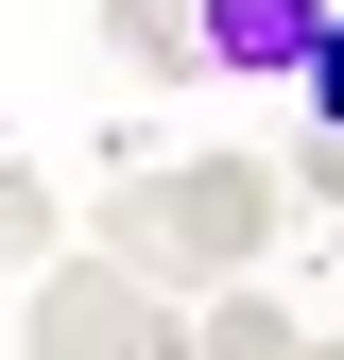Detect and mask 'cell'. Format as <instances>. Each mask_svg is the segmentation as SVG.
Returning <instances> with one entry per match:
<instances>
[{"label":"cell","instance_id":"7","mask_svg":"<svg viewBox=\"0 0 344 360\" xmlns=\"http://www.w3.org/2000/svg\"><path fill=\"white\" fill-rule=\"evenodd\" d=\"M121 52H138V69H190V0H121Z\"/></svg>","mask_w":344,"mask_h":360},{"label":"cell","instance_id":"3","mask_svg":"<svg viewBox=\"0 0 344 360\" xmlns=\"http://www.w3.org/2000/svg\"><path fill=\"white\" fill-rule=\"evenodd\" d=\"M310 34H327V0H190V52H207V69H276V86H293Z\"/></svg>","mask_w":344,"mask_h":360},{"label":"cell","instance_id":"2","mask_svg":"<svg viewBox=\"0 0 344 360\" xmlns=\"http://www.w3.org/2000/svg\"><path fill=\"white\" fill-rule=\"evenodd\" d=\"M18 343L35 360H172L190 343V309H155V275L138 257H35V292H18Z\"/></svg>","mask_w":344,"mask_h":360},{"label":"cell","instance_id":"4","mask_svg":"<svg viewBox=\"0 0 344 360\" xmlns=\"http://www.w3.org/2000/svg\"><path fill=\"white\" fill-rule=\"evenodd\" d=\"M190 343H224V360H293L310 326H293V309H258V292H224V309H190Z\"/></svg>","mask_w":344,"mask_h":360},{"label":"cell","instance_id":"1","mask_svg":"<svg viewBox=\"0 0 344 360\" xmlns=\"http://www.w3.org/2000/svg\"><path fill=\"white\" fill-rule=\"evenodd\" d=\"M276 206H293L276 155H172V172L121 189V257H138V275H258Z\"/></svg>","mask_w":344,"mask_h":360},{"label":"cell","instance_id":"5","mask_svg":"<svg viewBox=\"0 0 344 360\" xmlns=\"http://www.w3.org/2000/svg\"><path fill=\"white\" fill-rule=\"evenodd\" d=\"M52 257V172H0V275Z\"/></svg>","mask_w":344,"mask_h":360},{"label":"cell","instance_id":"6","mask_svg":"<svg viewBox=\"0 0 344 360\" xmlns=\"http://www.w3.org/2000/svg\"><path fill=\"white\" fill-rule=\"evenodd\" d=\"M293 103H310V138H344V0H327L310 52H293Z\"/></svg>","mask_w":344,"mask_h":360}]
</instances>
